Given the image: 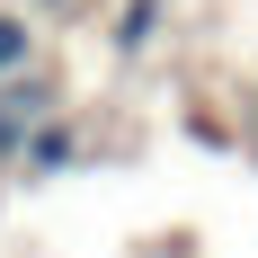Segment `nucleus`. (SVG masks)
<instances>
[{"instance_id":"1","label":"nucleus","mask_w":258,"mask_h":258,"mask_svg":"<svg viewBox=\"0 0 258 258\" xmlns=\"http://www.w3.org/2000/svg\"><path fill=\"white\" fill-rule=\"evenodd\" d=\"M45 116H62V80H53V72H18V80H0V169H18L27 134L45 125Z\"/></svg>"},{"instance_id":"2","label":"nucleus","mask_w":258,"mask_h":258,"mask_svg":"<svg viewBox=\"0 0 258 258\" xmlns=\"http://www.w3.org/2000/svg\"><path fill=\"white\" fill-rule=\"evenodd\" d=\"M80 160V134H72V116H45V125L27 134V152H18V178H62Z\"/></svg>"},{"instance_id":"3","label":"nucleus","mask_w":258,"mask_h":258,"mask_svg":"<svg viewBox=\"0 0 258 258\" xmlns=\"http://www.w3.org/2000/svg\"><path fill=\"white\" fill-rule=\"evenodd\" d=\"M36 72V18L27 9H0V80Z\"/></svg>"},{"instance_id":"4","label":"nucleus","mask_w":258,"mask_h":258,"mask_svg":"<svg viewBox=\"0 0 258 258\" xmlns=\"http://www.w3.org/2000/svg\"><path fill=\"white\" fill-rule=\"evenodd\" d=\"M160 36V0H125V18H116V53H143Z\"/></svg>"},{"instance_id":"5","label":"nucleus","mask_w":258,"mask_h":258,"mask_svg":"<svg viewBox=\"0 0 258 258\" xmlns=\"http://www.w3.org/2000/svg\"><path fill=\"white\" fill-rule=\"evenodd\" d=\"M45 9H62V0H45Z\"/></svg>"}]
</instances>
